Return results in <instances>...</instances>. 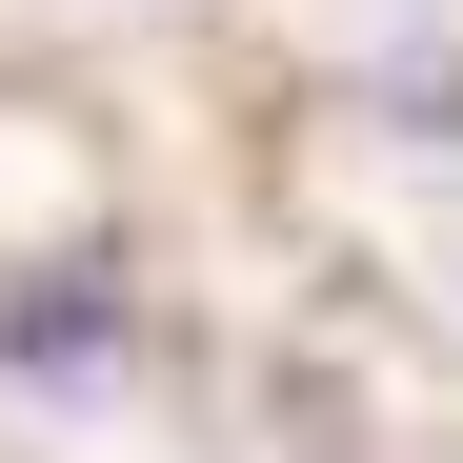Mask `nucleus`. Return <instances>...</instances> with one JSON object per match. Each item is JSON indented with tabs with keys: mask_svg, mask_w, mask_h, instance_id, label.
<instances>
[{
	"mask_svg": "<svg viewBox=\"0 0 463 463\" xmlns=\"http://www.w3.org/2000/svg\"><path fill=\"white\" fill-rule=\"evenodd\" d=\"M21 363H101V282H41L21 302Z\"/></svg>",
	"mask_w": 463,
	"mask_h": 463,
	"instance_id": "1",
	"label": "nucleus"
}]
</instances>
